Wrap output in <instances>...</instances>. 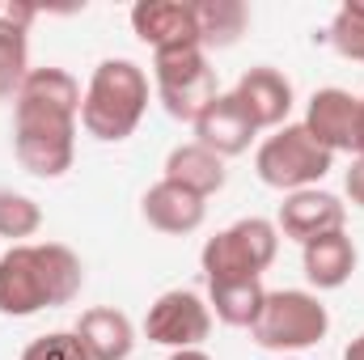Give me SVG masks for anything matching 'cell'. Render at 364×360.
Wrapping results in <instances>:
<instances>
[{"label": "cell", "instance_id": "obj_1", "mask_svg": "<svg viewBox=\"0 0 364 360\" xmlns=\"http://www.w3.org/2000/svg\"><path fill=\"white\" fill-rule=\"evenodd\" d=\"M85 93L64 68H30L13 97V149L26 174L60 179L77 157V123Z\"/></svg>", "mask_w": 364, "mask_h": 360}, {"label": "cell", "instance_id": "obj_2", "mask_svg": "<svg viewBox=\"0 0 364 360\" xmlns=\"http://www.w3.org/2000/svg\"><path fill=\"white\" fill-rule=\"evenodd\" d=\"M149 110V77L132 60H102L93 68L85 102H81V127L102 144L127 140Z\"/></svg>", "mask_w": 364, "mask_h": 360}, {"label": "cell", "instance_id": "obj_3", "mask_svg": "<svg viewBox=\"0 0 364 360\" xmlns=\"http://www.w3.org/2000/svg\"><path fill=\"white\" fill-rule=\"evenodd\" d=\"M275 255H279L275 221L246 216V221H233L229 229H220L216 238L203 242L199 268H203L208 288L212 284H237V280H259L275 263Z\"/></svg>", "mask_w": 364, "mask_h": 360}, {"label": "cell", "instance_id": "obj_4", "mask_svg": "<svg viewBox=\"0 0 364 360\" xmlns=\"http://www.w3.org/2000/svg\"><path fill=\"white\" fill-rule=\"evenodd\" d=\"M326 331H331V314H326V305L314 292H305V288H275L263 301L259 322L250 327V339L259 348H267V352L288 356V352H305V348L322 344Z\"/></svg>", "mask_w": 364, "mask_h": 360}, {"label": "cell", "instance_id": "obj_5", "mask_svg": "<svg viewBox=\"0 0 364 360\" xmlns=\"http://www.w3.org/2000/svg\"><path fill=\"white\" fill-rule=\"evenodd\" d=\"M335 153H326L301 123H284L259 144L255 153V174L272 191H309L331 174Z\"/></svg>", "mask_w": 364, "mask_h": 360}, {"label": "cell", "instance_id": "obj_6", "mask_svg": "<svg viewBox=\"0 0 364 360\" xmlns=\"http://www.w3.org/2000/svg\"><path fill=\"white\" fill-rule=\"evenodd\" d=\"M153 81H157V97L166 106L170 119L191 123L220 97L216 90V73L208 68L203 47H174V51H157L153 55Z\"/></svg>", "mask_w": 364, "mask_h": 360}, {"label": "cell", "instance_id": "obj_7", "mask_svg": "<svg viewBox=\"0 0 364 360\" xmlns=\"http://www.w3.org/2000/svg\"><path fill=\"white\" fill-rule=\"evenodd\" d=\"M144 335H149V344H161V348H174V352L199 348L212 335V309H208V301L199 292L170 288L149 305Z\"/></svg>", "mask_w": 364, "mask_h": 360}, {"label": "cell", "instance_id": "obj_8", "mask_svg": "<svg viewBox=\"0 0 364 360\" xmlns=\"http://www.w3.org/2000/svg\"><path fill=\"white\" fill-rule=\"evenodd\" d=\"M51 305L47 275L38 246H13L0 255V314L4 318H30Z\"/></svg>", "mask_w": 364, "mask_h": 360}, {"label": "cell", "instance_id": "obj_9", "mask_svg": "<svg viewBox=\"0 0 364 360\" xmlns=\"http://www.w3.org/2000/svg\"><path fill=\"white\" fill-rule=\"evenodd\" d=\"M343 221H348V208L339 203V195L309 186V191L284 195L279 216H275V229H279L284 238H292V242L305 246V242H314V238H322V233L343 229Z\"/></svg>", "mask_w": 364, "mask_h": 360}, {"label": "cell", "instance_id": "obj_10", "mask_svg": "<svg viewBox=\"0 0 364 360\" xmlns=\"http://www.w3.org/2000/svg\"><path fill=\"white\" fill-rule=\"evenodd\" d=\"M132 30L144 47H153V55L174 47H199L195 9L182 0H140L132 9Z\"/></svg>", "mask_w": 364, "mask_h": 360}, {"label": "cell", "instance_id": "obj_11", "mask_svg": "<svg viewBox=\"0 0 364 360\" xmlns=\"http://www.w3.org/2000/svg\"><path fill=\"white\" fill-rule=\"evenodd\" d=\"M233 97L242 102V110L250 115V123H255L259 132H275V127H284L288 115H292V102H296L292 81H288L279 68H267V64L242 73V81L233 85Z\"/></svg>", "mask_w": 364, "mask_h": 360}, {"label": "cell", "instance_id": "obj_12", "mask_svg": "<svg viewBox=\"0 0 364 360\" xmlns=\"http://www.w3.org/2000/svg\"><path fill=\"white\" fill-rule=\"evenodd\" d=\"M259 127L250 123V115L242 110V102L233 93H220L199 119H195V144H203L208 153H216L220 162L229 157H242L250 144H255Z\"/></svg>", "mask_w": 364, "mask_h": 360}, {"label": "cell", "instance_id": "obj_13", "mask_svg": "<svg viewBox=\"0 0 364 360\" xmlns=\"http://www.w3.org/2000/svg\"><path fill=\"white\" fill-rule=\"evenodd\" d=\"M356 106L360 97L348 90H318L305 106V132L326 149V153H352V136H356Z\"/></svg>", "mask_w": 364, "mask_h": 360}, {"label": "cell", "instance_id": "obj_14", "mask_svg": "<svg viewBox=\"0 0 364 360\" xmlns=\"http://www.w3.org/2000/svg\"><path fill=\"white\" fill-rule=\"evenodd\" d=\"M140 212L144 221L157 229V233H170V238H186L203 225L208 216V199H199L195 191H186L178 182H153L140 199Z\"/></svg>", "mask_w": 364, "mask_h": 360}, {"label": "cell", "instance_id": "obj_15", "mask_svg": "<svg viewBox=\"0 0 364 360\" xmlns=\"http://www.w3.org/2000/svg\"><path fill=\"white\" fill-rule=\"evenodd\" d=\"M301 268H305V280L318 288V292H331V288H343L356 271V246L343 229L335 233H322L314 242L301 246Z\"/></svg>", "mask_w": 364, "mask_h": 360}, {"label": "cell", "instance_id": "obj_16", "mask_svg": "<svg viewBox=\"0 0 364 360\" xmlns=\"http://www.w3.org/2000/svg\"><path fill=\"white\" fill-rule=\"evenodd\" d=\"M77 339L85 344L90 360H127L132 348H136V327L123 309L93 305L77 322Z\"/></svg>", "mask_w": 364, "mask_h": 360}, {"label": "cell", "instance_id": "obj_17", "mask_svg": "<svg viewBox=\"0 0 364 360\" xmlns=\"http://www.w3.org/2000/svg\"><path fill=\"white\" fill-rule=\"evenodd\" d=\"M166 182H178L186 191H195L199 199H208V195H216V191H225V182H229V170H225V162L216 157V153H208L203 144H178V149H170V157H166Z\"/></svg>", "mask_w": 364, "mask_h": 360}, {"label": "cell", "instance_id": "obj_18", "mask_svg": "<svg viewBox=\"0 0 364 360\" xmlns=\"http://www.w3.org/2000/svg\"><path fill=\"white\" fill-rule=\"evenodd\" d=\"M195 26H199V47L203 51H225L233 47L246 26H250V9L242 0H195Z\"/></svg>", "mask_w": 364, "mask_h": 360}, {"label": "cell", "instance_id": "obj_19", "mask_svg": "<svg viewBox=\"0 0 364 360\" xmlns=\"http://www.w3.org/2000/svg\"><path fill=\"white\" fill-rule=\"evenodd\" d=\"M263 301H267L263 280H237V284H212L208 288V309L225 327H237V331H250L259 322Z\"/></svg>", "mask_w": 364, "mask_h": 360}, {"label": "cell", "instance_id": "obj_20", "mask_svg": "<svg viewBox=\"0 0 364 360\" xmlns=\"http://www.w3.org/2000/svg\"><path fill=\"white\" fill-rule=\"evenodd\" d=\"M38 259H43L51 305H73L81 297V288H85V268H81L77 250H68L64 242H43L38 246Z\"/></svg>", "mask_w": 364, "mask_h": 360}, {"label": "cell", "instance_id": "obj_21", "mask_svg": "<svg viewBox=\"0 0 364 360\" xmlns=\"http://www.w3.org/2000/svg\"><path fill=\"white\" fill-rule=\"evenodd\" d=\"M30 77V43H26V30L13 26L0 9V102L4 97H17V90L26 85Z\"/></svg>", "mask_w": 364, "mask_h": 360}, {"label": "cell", "instance_id": "obj_22", "mask_svg": "<svg viewBox=\"0 0 364 360\" xmlns=\"http://www.w3.org/2000/svg\"><path fill=\"white\" fill-rule=\"evenodd\" d=\"M38 229H43V208L21 191H0V238L26 246V238H34Z\"/></svg>", "mask_w": 364, "mask_h": 360}, {"label": "cell", "instance_id": "obj_23", "mask_svg": "<svg viewBox=\"0 0 364 360\" xmlns=\"http://www.w3.org/2000/svg\"><path fill=\"white\" fill-rule=\"evenodd\" d=\"M331 47L343 60H360L364 64V0H348L335 21H331Z\"/></svg>", "mask_w": 364, "mask_h": 360}, {"label": "cell", "instance_id": "obj_24", "mask_svg": "<svg viewBox=\"0 0 364 360\" xmlns=\"http://www.w3.org/2000/svg\"><path fill=\"white\" fill-rule=\"evenodd\" d=\"M21 360H90V352L77 339V331H51V335L30 339Z\"/></svg>", "mask_w": 364, "mask_h": 360}, {"label": "cell", "instance_id": "obj_25", "mask_svg": "<svg viewBox=\"0 0 364 360\" xmlns=\"http://www.w3.org/2000/svg\"><path fill=\"white\" fill-rule=\"evenodd\" d=\"M343 191H348V199H352L356 208H364V162L360 157L352 162V170H348V179H343Z\"/></svg>", "mask_w": 364, "mask_h": 360}, {"label": "cell", "instance_id": "obj_26", "mask_svg": "<svg viewBox=\"0 0 364 360\" xmlns=\"http://www.w3.org/2000/svg\"><path fill=\"white\" fill-rule=\"evenodd\" d=\"M352 153L364 162V97H360V106H356V136H352Z\"/></svg>", "mask_w": 364, "mask_h": 360}, {"label": "cell", "instance_id": "obj_27", "mask_svg": "<svg viewBox=\"0 0 364 360\" xmlns=\"http://www.w3.org/2000/svg\"><path fill=\"white\" fill-rule=\"evenodd\" d=\"M343 360H364V331L348 344V352H343Z\"/></svg>", "mask_w": 364, "mask_h": 360}, {"label": "cell", "instance_id": "obj_28", "mask_svg": "<svg viewBox=\"0 0 364 360\" xmlns=\"http://www.w3.org/2000/svg\"><path fill=\"white\" fill-rule=\"evenodd\" d=\"M170 360H212V356H208L203 348H186V352H174Z\"/></svg>", "mask_w": 364, "mask_h": 360}, {"label": "cell", "instance_id": "obj_29", "mask_svg": "<svg viewBox=\"0 0 364 360\" xmlns=\"http://www.w3.org/2000/svg\"><path fill=\"white\" fill-rule=\"evenodd\" d=\"M279 360H296V356H279Z\"/></svg>", "mask_w": 364, "mask_h": 360}]
</instances>
